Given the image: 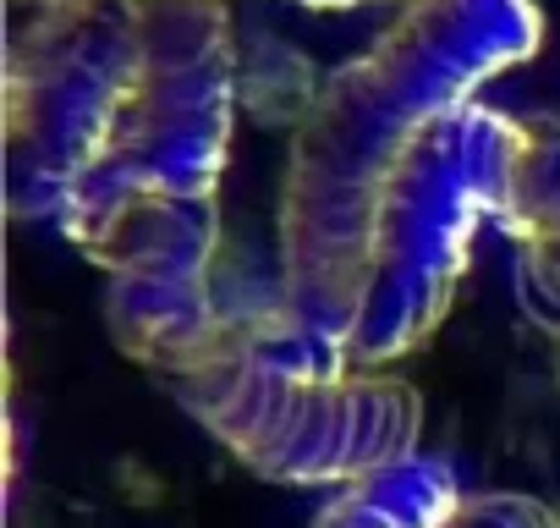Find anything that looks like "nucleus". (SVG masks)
<instances>
[{
    "label": "nucleus",
    "instance_id": "nucleus-4",
    "mask_svg": "<svg viewBox=\"0 0 560 528\" xmlns=\"http://www.w3.org/2000/svg\"><path fill=\"white\" fill-rule=\"evenodd\" d=\"M176 402L258 479L275 484H352L418 451L423 397L390 375H308L225 336L165 375Z\"/></svg>",
    "mask_w": 560,
    "mask_h": 528
},
{
    "label": "nucleus",
    "instance_id": "nucleus-10",
    "mask_svg": "<svg viewBox=\"0 0 560 528\" xmlns=\"http://www.w3.org/2000/svg\"><path fill=\"white\" fill-rule=\"evenodd\" d=\"M555 512H560V506H555Z\"/></svg>",
    "mask_w": 560,
    "mask_h": 528
},
{
    "label": "nucleus",
    "instance_id": "nucleus-2",
    "mask_svg": "<svg viewBox=\"0 0 560 528\" xmlns=\"http://www.w3.org/2000/svg\"><path fill=\"white\" fill-rule=\"evenodd\" d=\"M516 160L522 122L489 111L483 100L434 116L412 138L374 209L369 282L347 342L352 369L396 364L440 331L478 231L500 226L511 209Z\"/></svg>",
    "mask_w": 560,
    "mask_h": 528
},
{
    "label": "nucleus",
    "instance_id": "nucleus-8",
    "mask_svg": "<svg viewBox=\"0 0 560 528\" xmlns=\"http://www.w3.org/2000/svg\"><path fill=\"white\" fill-rule=\"evenodd\" d=\"M303 7H358V0H303Z\"/></svg>",
    "mask_w": 560,
    "mask_h": 528
},
{
    "label": "nucleus",
    "instance_id": "nucleus-7",
    "mask_svg": "<svg viewBox=\"0 0 560 528\" xmlns=\"http://www.w3.org/2000/svg\"><path fill=\"white\" fill-rule=\"evenodd\" d=\"M516 292H522V309L560 342V242L516 248Z\"/></svg>",
    "mask_w": 560,
    "mask_h": 528
},
{
    "label": "nucleus",
    "instance_id": "nucleus-6",
    "mask_svg": "<svg viewBox=\"0 0 560 528\" xmlns=\"http://www.w3.org/2000/svg\"><path fill=\"white\" fill-rule=\"evenodd\" d=\"M445 528H560V512L511 490H467Z\"/></svg>",
    "mask_w": 560,
    "mask_h": 528
},
{
    "label": "nucleus",
    "instance_id": "nucleus-3",
    "mask_svg": "<svg viewBox=\"0 0 560 528\" xmlns=\"http://www.w3.org/2000/svg\"><path fill=\"white\" fill-rule=\"evenodd\" d=\"M143 94L132 0H12L7 171L12 209L56 226L67 198L116 160Z\"/></svg>",
    "mask_w": 560,
    "mask_h": 528
},
{
    "label": "nucleus",
    "instance_id": "nucleus-5",
    "mask_svg": "<svg viewBox=\"0 0 560 528\" xmlns=\"http://www.w3.org/2000/svg\"><path fill=\"white\" fill-rule=\"evenodd\" d=\"M462 495L467 484L456 479L451 462L412 451L401 462H385L341 484V495L314 517V528H445Z\"/></svg>",
    "mask_w": 560,
    "mask_h": 528
},
{
    "label": "nucleus",
    "instance_id": "nucleus-9",
    "mask_svg": "<svg viewBox=\"0 0 560 528\" xmlns=\"http://www.w3.org/2000/svg\"><path fill=\"white\" fill-rule=\"evenodd\" d=\"M555 369H560V358H555Z\"/></svg>",
    "mask_w": 560,
    "mask_h": 528
},
{
    "label": "nucleus",
    "instance_id": "nucleus-1",
    "mask_svg": "<svg viewBox=\"0 0 560 528\" xmlns=\"http://www.w3.org/2000/svg\"><path fill=\"white\" fill-rule=\"evenodd\" d=\"M544 39L533 0H407L396 23L303 105L280 182V309L347 358L380 193L412 138L522 67Z\"/></svg>",
    "mask_w": 560,
    "mask_h": 528
}]
</instances>
